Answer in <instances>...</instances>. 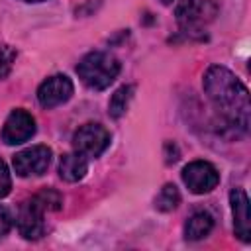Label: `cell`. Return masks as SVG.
Returning <instances> with one entry per match:
<instances>
[{
  "label": "cell",
  "mask_w": 251,
  "mask_h": 251,
  "mask_svg": "<svg viewBox=\"0 0 251 251\" xmlns=\"http://www.w3.org/2000/svg\"><path fill=\"white\" fill-rule=\"evenodd\" d=\"M12 227V214L6 206L0 204V237H4Z\"/></svg>",
  "instance_id": "ac0fdd59"
},
{
  "label": "cell",
  "mask_w": 251,
  "mask_h": 251,
  "mask_svg": "<svg viewBox=\"0 0 251 251\" xmlns=\"http://www.w3.org/2000/svg\"><path fill=\"white\" fill-rule=\"evenodd\" d=\"M76 73L88 88L104 90L116 80L120 73V63L114 55L106 51H92L80 59V63L76 65Z\"/></svg>",
  "instance_id": "7a4b0ae2"
},
{
  "label": "cell",
  "mask_w": 251,
  "mask_h": 251,
  "mask_svg": "<svg viewBox=\"0 0 251 251\" xmlns=\"http://www.w3.org/2000/svg\"><path fill=\"white\" fill-rule=\"evenodd\" d=\"M178 202H180L178 188L175 184H165L161 188V192L157 194V198H155V208L161 210V212H171L178 206Z\"/></svg>",
  "instance_id": "5bb4252c"
},
{
  "label": "cell",
  "mask_w": 251,
  "mask_h": 251,
  "mask_svg": "<svg viewBox=\"0 0 251 251\" xmlns=\"http://www.w3.org/2000/svg\"><path fill=\"white\" fill-rule=\"evenodd\" d=\"M33 133H35V120H33V116L29 112L22 110V108L12 110L10 116L4 122V127H2L4 143L18 145V143L27 141Z\"/></svg>",
  "instance_id": "52a82bcc"
},
{
  "label": "cell",
  "mask_w": 251,
  "mask_h": 251,
  "mask_svg": "<svg viewBox=\"0 0 251 251\" xmlns=\"http://www.w3.org/2000/svg\"><path fill=\"white\" fill-rule=\"evenodd\" d=\"M131 98H133V86H131V84L120 86V88L112 94V98H110V116L116 118V120L122 118V116L126 114V110H127Z\"/></svg>",
  "instance_id": "4fadbf2b"
},
{
  "label": "cell",
  "mask_w": 251,
  "mask_h": 251,
  "mask_svg": "<svg viewBox=\"0 0 251 251\" xmlns=\"http://www.w3.org/2000/svg\"><path fill=\"white\" fill-rule=\"evenodd\" d=\"M12 188V176L8 171V165L0 159V198H4Z\"/></svg>",
  "instance_id": "e0dca14e"
},
{
  "label": "cell",
  "mask_w": 251,
  "mask_h": 251,
  "mask_svg": "<svg viewBox=\"0 0 251 251\" xmlns=\"http://www.w3.org/2000/svg\"><path fill=\"white\" fill-rule=\"evenodd\" d=\"M229 204L233 214V229L241 241L251 239V212H249V198L243 188H233L229 192Z\"/></svg>",
  "instance_id": "30bf717a"
},
{
  "label": "cell",
  "mask_w": 251,
  "mask_h": 251,
  "mask_svg": "<svg viewBox=\"0 0 251 251\" xmlns=\"http://www.w3.org/2000/svg\"><path fill=\"white\" fill-rule=\"evenodd\" d=\"M45 210L31 198L20 206V212L16 216V224L20 233L25 239H39L45 231V222H43Z\"/></svg>",
  "instance_id": "9c48e42d"
},
{
  "label": "cell",
  "mask_w": 251,
  "mask_h": 251,
  "mask_svg": "<svg viewBox=\"0 0 251 251\" xmlns=\"http://www.w3.org/2000/svg\"><path fill=\"white\" fill-rule=\"evenodd\" d=\"M182 180L194 194H206L214 190L220 182L216 167L208 161H192L182 169Z\"/></svg>",
  "instance_id": "5b68a950"
},
{
  "label": "cell",
  "mask_w": 251,
  "mask_h": 251,
  "mask_svg": "<svg viewBox=\"0 0 251 251\" xmlns=\"http://www.w3.org/2000/svg\"><path fill=\"white\" fill-rule=\"evenodd\" d=\"M163 4H171V2H175V0H161Z\"/></svg>",
  "instance_id": "d6986e66"
},
{
  "label": "cell",
  "mask_w": 251,
  "mask_h": 251,
  "mask_svg": "<svg viewBox=\"0 0 251 251\" xmlns=\"http://www.w3.org/2000/svg\"><path fill=\"white\" fill-rule=\"evenodd\" d=\"M204 92L222 116L241 131L249 127V92L245 84L226 67L212 65L204 75Z\"/></svg>",
  "instance_id": "6da1fadb"
},
{
  "label": "cell",
  "mask_w": 251,
  "mask_h": 251,
  "mask_svg": "<svg viewBox=\"0 0 251 251\" xmlns=\"http://www.w3.org/2000/svg\"><path fill=\"white\" fill-rule=\"evenodd\" d=\"M33 200L45 210V212H53V210H59L63 206V196L53 190V188H43L41 192H37L33 196Z\"/></svg>",
  "instance_id": "9a60e30c"
},
{
  "label": "cell",
  "mask_w": 251,
  "mask_h": 251,
  "mask_svg": "<svg viewBox=\"0 0 251 251\" xmlns=\"http://www.w3.org/2000/svg\"><path fill=\"white\" fill-rule=\"evenodd\" d=\"M24 2H43V0H24Z\"/></svg>",
  "instance_id": "ffe728a7"
},
{
  "label": "cell",
  "mask_w": 251,
  "mask_h": 251,
  "mask_svg": "<svg viewBox=\"0 0 251 251\" xmlns=\"http://www.w3.org/2000/svg\"><path fill=\"white\" fill-rule=\"evenodd\" d=\"M14 61H16V51L8 45H0V80H4L10 75Z\"/></svg>",
  "instance_id": "2e32d148"
},
{
  "label": "cell",
  "mask_w": 251,
  "mask_h": 251,
  "mask_svg": "<svg viewBox=\"0 0 251 251\" xmlns=\"http://www.w3.org/2000/svg\"><path fill=\"white\" fill-rule=\"evenodd\" d=\"M51 155L47 145H31L14 155V169L20 176H39L47 171Z\"/></svg>",
  "instance_id": "8992f818"
},
{
  "label": "cell",
  "mask_w": 251,
  "mask_h": 251,
  "mask_svg": "<svg viewBox=\"0 0 251 251\" xmlns=\"http://www.w3.org/2000/svg\"><path fill=\"white\" fill-rule=\"evenodd\" d=\"M73 82L67 75H53L39 84L37 100L43 108H55L59 104H65L73 96Z\"/></svg>",
  "instance_id": "ba28073f"
},
{
  "label": "cell",
  "mask_w": 251,
  "mask_h": 251,
  "mask_svg": "<svg viewBox=\"0 0 251 251\" xmlns=\"http://www.w3.org/2000/svg\"><path fill=\"white\" fill-rule=\"evenodd\" d=\"M218 14V6L212 0H180L175 8L176 22L182 31L198 33L202 31Z\"/></svg>",
  "instance_id": "3957f363"
},
{
  "label": "cell",
  "mask_w": 251,
  "mask_h": 251,
  "mask_svg": "<svg viewBox=\"0 0 251 251\" xmlns=\"http://www.w3.org/2000/svg\"><path fill=\"white\" fill-rule=\"evenodd\" d=\"M88 171V161L80 153H65L59 161V176L67 182H78Z\"/></svg>",
  "instance_id": "8fae6325"
},
{
  "label": "cell",
  "mask_w": 251,
  "mask_h": 251,
  "mask_svg": "<svg viewBox=\"0 0 251 251\" xmlns=\"http://www.w3.org/2000/svg\"><path fill=\"white\" fill-rule=\"evenodd\" d=\"M214 227V218L208 212H196L188 218L186 226H184V237L190 241H198L204 239Z\"/></svg>",
  "instance_id": "7c38bea8"
},
{
  "label": "cell",
  "mask_w": 251,
  "mask_h": 251,
  "mask_svg": "<svg viewBox=\"0 0 251 251\" xmlns=\"http://www.w3.org/2000/svg\"><path fill=\"white\" fill-rule=\"evenodd\" d=\"M75 151L88 157H98L104 153V149L110 145V133L100 124H84L80 126L73 135Z\"/></svg>",
  "instance_id": "277c9868"
}]
</instances>
